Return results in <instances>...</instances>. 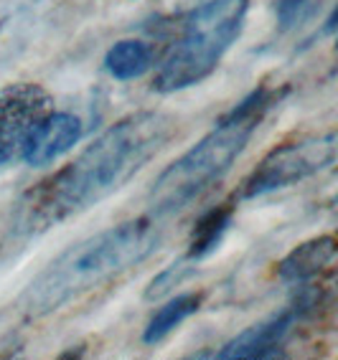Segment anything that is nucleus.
Listing matches in <instances>:
<instances>
[{"mask_svg": "<svg viewBox=\"0 0 338 360\" xmlns=\"http://www.w3.org/2000/svg\"><path fill=\"white\" fill-rule=\"evenodd\" d=\"M173 129L176 122L163 112H135L120 120L74 162L28 193L20 208V224L28 231H44L104 200L127 186L161 153Z\"/></svg>", "mask_w": 338, "mask_h": 360, "instance_id": "1", "label": "nucleus"}, {"mask_svg": "<svg viewBox=\"0 0 338 360\" xmlns=\"http://www.w3.org/2000/svg\"><path fill=\"white\" fill-rule=\"evenodd\" d=\"M161 244L156 219H135L104 229L61 251L20 295L26 317H46L143 264Z\"/></svg>", "mask_w": 338, "mask_h": 360, "instance_id": "2", "label": "nucleus"}, {"mask_svg": "<svg viewBox=\"0 0 338 360\" xmlns=\"http://www.w3.org/2000/svg\"><path fill=\"white\" fill-rule=\"evenodd\" d=\"M277 99V89L260 86L242 99L234 110H229L206 137H201L189 153H183L158 175L148 195L150 213L156 219H163L181 211L214 186L216 180L224 178Z\"/></svg>", "mask_w": 338, "mask_h": 360, "instance_id": "3", "label": "nucleus"}, {"mask_svg": "<svg viewBox=\"0 0 338 360\" xmlns=\"http://www.w3.org/2000/svg\"><path fill=\"white\" fill-rule=\"evenodd\" d=\"M247 8L249 0H211L191 13L183 36L158 69L153 89L173 94L211 77L224 53L242 36Z\"/></svg>", "mask_w": 338, "mask_h": 360, "instance_id": "4", "label": "nucleus"}, {"mask_svg": "<svg viewBox=\"0 0 338 360\" xmlns=\"http://www.w3.org/2000/svg\"><path fill=\"white\" fill-rule=\"evenodd\" d=\"M338 137L336 132L306 137L270 150L242 186V198H260L287 186L320 173L336 162Z\"/></svg>", "mask_w": 338, "mask_h": 360, "instance_id": "5", "label": "nucleus"}, {"mask_svg": "<svg viewBox=\"0 0 338 360\" xmlns=\"http://www.w3.org/2000/svg\"><path fill=\"white\" fill-rule=\"evenodd\" d=\"M51 110V94L39 84H8L0 89V170L20 158L31 129Z\"/></svg>", "mask_w": 338, "mask_h": 360, "instance_id": "6", "label": "nucleus"}, {"mask_svg": "<svg viewBox=\"0 0 338 360\" xmlns=\"http://www.w3.org/2000/svg\"><path fill=\"white\" fill-rule=\"evenodd\" d=\"M82 137V120L72 112H46L31 129L20 160L33 167H46L66 155Z\"/></svg>", "mask_w": 338, "mask_h": 360, "instance_id": "7", "label": "nucleus"}, {"mask_svg": "<svg viewBox=\"0 0 338 360\" xmlns=\"http://www.w3.org/2000/svg\"><path fill=\"white\" fill-rule=\"evenodd\" d=\"M295 315L293 307L282 309L280 315L267 317V320L257 322L252 328H247L244 333H239L237 338L221 347L216 358L219 360H257V358H273L277 355L280 345L285 342L287 333L293 330Z\"/></svg>", "mask_w": 338, "mask_h": 360, "instance_id": "8", "label": "nucleus"}, {"mask_svg": "<svg viewBox=\"0 0 338 360\" xmlns=\"http://www.w3.org/2000/svg\"><path fill=\"white\" fill-rule=\"evenodd\" d=\"M336 259V238L318 236L306 244L295 246L282 262L277 264V277L287 284H303L318 277L320 271Z\"/></svg>", "mask_w": 338, "mask_h": 360, "instance_id": "9", "label": "nucleus"}, {"mask_svg": "<svg viewBox=\"0 0 338 360\" xmlns=\"http://www.w3.org/2000/svg\"><path fill=\"white\" fill-rule=\"evenodd\" d=\"M232 219H234V206H229V203H221V206H214L211 211L204 213L201 219L196 221L194 231H191L186 259L199 264L211 257L227 236Z\"/></svg>", "mask_w": 338, "mask_h": 360, "instance_id": "10", "label": "nucleus"}, {"mask_svg": "<svg viewBox=\"0 0 338 360\" xmlns=\"http://www.w3.org/2000/svg\"><path fill=\"white\" fill-rule=\"evenodd\" d=\"M153 66V46L137 39H125L112 46L104 56V69L118 82L140 79Z\"/></svg>", "mask_w": 338, "mask_h": 360, "instance_id": "11", "label": "nucleus"}, {"mask_svg": "<svg viewBox=\"0 0 338 360\" xmlns=\"http://www.w3.org/2000/svg\"><path fill=\"white\" fill-rule=\"evenodd\" d=\"M199 307H201V295H194V292L176 295L173 300H168V302L163 304L156 315L150 317L148 328H145V333H143V340L148 342V345L163 342L181 322H186L191 315H196Z\"/></svg>", "mask_w": 338, "mask_h": 360, "instance_id": "12", "label": "nucleus"}, {"mask_svg": "<svg viewBox=\"0 0 338 360\" xmlns=\"http://www.w3.org/2000/svg\"><path fill=\"white\" fill-rule=\"evenodd\" d=\"M194 274H196V262H191V259H186V257L168 264L161 274H156V277L150 279V284L145 287V300H148V302L163 300V297L170 295V292L176 290V287H181V284L194 277Z\"/></svg>", "mask_w": 338, "mask_h": 360, "instance_id": "13", "label": "nucleus"}, {"mask_svg": "<svg viewBox=\"0 0 338 360\" xmlns=\"http://www.w3.org/2000/svg\"><path fill=\"white\" fill-rule=\"evenodd\" d=\"M320 8V0H277V23L280 31H293L303 26L306 20L315 15Z\"/></svg>", "mask_w": 338, "mask_h": 360, "instance_id": "14", "label": "nucleus"}]
</instances>
